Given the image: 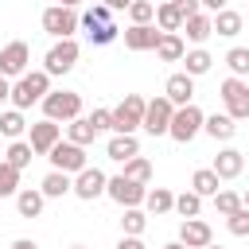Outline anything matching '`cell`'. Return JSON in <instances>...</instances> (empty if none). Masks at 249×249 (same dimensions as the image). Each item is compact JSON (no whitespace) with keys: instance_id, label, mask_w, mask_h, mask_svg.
Here are the masks:
<instances>
[{"instance_id":"obj_33","label":"cell","mask_w":249,"mask_h":249,"mask_svg":"<svg viewBox=\"0 0 249 249\" xmlns=\"http://www.w3.org/2000/svg\"><path fill=\"white\" fill-rule=\"evenodd\" d=\"M226 66L233 78H249V47H230L226 51Z\"/></svg>"},{"instance_id":"obj_31","label":"cell","mask_w":249,"mask_h":249,"mask_svg":"<svg viewBox=\"0 0 249 249\" xmlns=\"http://www.w3.org/2000/svg\"><path fill=\"white\" fill-rule=\"evenodd\" d=\"M27 128V121H23V109H8V113H0V132L8 136V140H19V132Z\"/></svg>"},{"instance_id":"obj_42","label":"cell","mask_w":249,"mask_h":249,"mask_svg":"<svg viewBox=\"0 0 249 249\" xmlns=\"http://www.w3.org/2000/svg\"><path fill=\"white\" fill-rule=\"evenodd\" d=\"M109 16H113V12H109L105 4H93V8L82 16V23H109Z\"/></svg>"},{"instance_id":"obj_52","label":"cell","mask_w":249,"mask_h":249,"mask_svg":"<svg viewBox=\"0 0 249 249\" xmlns=\"http://www.w3.org/2000/svg\"><path fill=\"white\" fill-rule=\"evenodd\" d=\"M206 249H222V245H214V241H210V245H206Z\"/></svg>"},{"instance_id":"obj_7","label":"cell","mask_w":249,"mask_h":249,"mask_svg":"<svg viewBox=\"0 0 249 249\" xmlns=\"http://www.w3.org/2000/svg\"><path fill=\"white\" fill-rule=\"evenodd\" d=\"M78 54H82V47H78L74 39H54V47H51V51H47V58H43V70H47L51 78L70 74V70H74V62H78Z\"/></svg>"},{"instance_id":"obj_14","label":"cell","mask_w":249,"mask_h":249,"mask_svg":"<svg viewBox=\"0 0 249 249\" xmlns=\"http://www.w3.org/2000/svg\"><path fill=\"white\" fill-rule=\"evenodd\" d=\"M179 241H183L187 249H206V245L214 241V230H210V222H202V218H183V222H179Z\"/></svg>"},{"instance_id":"obj_44","label":"cell","mask_w":249,"mask_h":249,"mask_svg":"<svg viewBox=\"0 0 249 249\" xmlns=\"http://www.w3.org/2000/svg\"><path fill=\"white\" fill-rule=\"evenodd\" d=\"M117 249H148L140 237H132V233H121V241H117Z\"/></svg>"},{"instance_id":"obj_53","label":"cell","mask_w":249,"mask_h":249,"mask_svg":"<svg viewBox=\"0 0 249 249\" xmlns=\"http://www.w3.org/2000/svg\"><path fill=\"white\" fill-rule=\"evenodd\" d=\"M70 249H86V245H70Z\"/></svg>"},{"instance_id":"obj_16","label":"cell","mask_w":249,"mask_h":249,"mask_svg":"<svg viewBox=\"0 0 249 249\" xmlns=\"http://www.w3.org/2000/svg\"><path fill=\"white\" fill-rule=\"evenodd\" d=\"M163 97H167L171 105H187V101H195V78H191L187 70L171 74V78L163 82Z\"/></svg>"},{"instance_id":"obj_3","label":"cell","mask_w":249,"mask_h":249,"mask_svg":"<svg viewBox=\"0 0 249 249\" xmlns=\"http://www.w3.org/2000/svg\"><path fill=\"white\" fill-rule=\"evenodd\" d=\"M43 117L47 121H74V117H82V93H74V89H51L43 101Z\"/></svg>"},{"instance_id":"obj_46","label":"cell","mask_w":249,"mask_h":249,"mask_svg":"<svg viewBox=\"0 0 249 249\" xmlns=\"http://www.w3.org/2000/svg\"><path fill=\"white\" fill-rule=\"evenodd\" d=\"M8 97H12V78L0 74V101H8Z\"/></svg>"},{"instance_id":"obj_39","label":"cell","mask_w":249,"mask_h":249,"mask_svg":"<svg viewBox=\"0 0 249 249\" xmlns=\"http://www.w3.org/2000/svg\"><path fill=\"white\" fill-rule=\"evenodd\" d=\"M226 230H230L233 237H249V210L237 206L233 214H226Z\"/></svg>"},{"instance_id":"obj_12","label":"cell","mask_w":249,"mask_h":249,"mask_svg":"<svg viewBox=\"0 0 249 249\" xmlns=\"http://www.w3.org/2000/svg\"><path fill=\"white\" fill-rule=\"evenodd\" d=\"M27 62H31V47H27L23 39H12V43L0 51V74H4V78L27 74Z\"/></svg>"},{"instance_id":"obj_24","label":"cell","mask_w":249,"mask_h":249,"mask_svg":"<svg viewBox=\"0 0 249 249\" xmlns=\"http://www.w3.org/2000/svg\"><path fill=\"white\" fill-rule=\"evenodd\" d=\"M144 210L148 214H171L175 210V195L167 191V187H152V191H144Z\"/></svg>"},{"instance_id":"obj_2","label":"cell","mask_w":249,"mask_h":249,"mask_svg":"<svg viewBox=\"0 0 249 249\" xmlns=\"http://www.w3.org/2000/svg\"><path fill=\"white\" fill-rule=\"evenodd\" d=\"M202 109L195 105V101H187V105H175V113H171V124H167V136L171 140H179V144H191L198 132H202Z\"/></svg>"},{"instance_id":"obj_47","label":"cell","mask_w":249,"mask_h":249,"mask_svg":"<svg viewBox=\"0 0 249 249\" xmlns=\"http://www.w3.org/2000/svg\"><path fill=\"white\" fill-rule=\"evenodd\" d=\"M8 249H39V245H35V241H31V237H16V241H12V245H8Z\"/></svg>"},{"instance_id":"obj_45","label":"cell","mask_w":249,"mask_h":249,"mask_svg":"<svg viewBox=\"0 0 249 249\" xmlns=\"http://www.w3.org/2000/svg\"><path fill=\"white\" fill-rule=\"evenodd\" d=\"M97 4H105V8H109V12H124V8H128V4H132V0H97Z\"/></svg>"},{"instance_id":"obj_49","label":"cell","mask_w":249,"mask_h":249,"mask_svg":"<svg viewBox=\"0 0 249 249\" xmlns=\"http://www.w3.org/2000/svg\"><path fill=\"white\" fill-rule=\"evenodd\" d=\"M163 249H187V245H183V241H167Z\"/></svg>"},{"instance_id":"obj_41","label":"cell","mask_w":249,"mask_h":249,"mask_svg":"<svg viewBox=\"0 0 249 249\" xmlns=\"http://www.w3.org/2000/svg\"><path fill=\"white\" fill-rule=\"evenodd\" d=\"M86 121L93 124V132H105V128H109V121H113V109H93Z\"/></svg>"},{"instance_id":"obj_40","label":"cell","mask_w":249,"mask_h":249,"mask_svg":"<svg viewBox=\"0 0 249 249\" xmlns=\"http://www.w3.org/2000/svg\"><path fill=\"white\" fill-rule=\"evenodd\" d=\"M237 206H241V195H237V191H226V187H222V191L214 195V210H218L222 218H226V214H233Z\"/></svg>"},{"instance_id":"obj_29","label":"cell","mask_w":249,"mask_h":249,"mask_svg":"<svg viewBox=\"0 0 249 249\" xmlns=\"http://www.w3.org/2000/svg\"><path fill=\"white\" fill-rule=\"evenodd\" d=\"M144 226H148V214H144L140 206H124V214H121V233L140 237V233H144Z\"/></svg>"},{"instance_id":"obj_21","label":"cell","mask_w":249,"mask_h":249,"mask_svg":"<svg viewBox=\"0 0 249 249\" xmlns=\"http://www.w3.org/2000/svg\"><path fill=\"white\" fill-rule=\"evenodd\" d=\"M187 54V43L179 31H160V43H156V58L160 62H179Z\"/></svg>"},{"instance_id":"obj_43","label":"cell","mask_w":249,"mask_h":249,"mask_svg":"<svg viewBox=\"0 0 249 249\" xmlns=\"http://www.w3.org/2000/svg\"><path fill=\"white\" fill-rule=\"evenodd\" d=\"M171 4H175V12H179L183 19H187V16H195V12H202V4H198V0H171Z\"/></svg>"},{"instance_id":"obj_13","label":"cell","mask_w":249,"mask_h":249,"mask_svg":"<svg viewBox=\"0 0 249 249\" xmlns=\"http://www.w3.org/2000/svg\"><path fill=\"white\" fill-rule=\"evenodd\" d=\"M27 128H31V140H27V144H31L35 156H47V152L62 140V124H58V121H47V117H43V121H35V124H27Z\"/></svg>"},{"instance_id":"obj_26","label":"cell","mask_w":249,"mask_h":249,"mask_svg":"<svg viewBox=\"0 0 249 249\" xmlns=\"http://www.w3.org/2000/svg\"><path fill=\"white\" fill-rule=\"evenodd\" d=\"M183 70L191 74V78H202V74H210V66H214V58H210V51H202V47H195V51H187L183 58Z\"/></svg>"},{"instance_id":"obj_18","label":"cell","mask_w":249,"mask_h":249,"mask_svg":"<svg viewBox=\"0 0 249 249\" xmlns=\"http://www.w3.org/2000/svg\"><path fill=\"white\" fill-rule=\"evenodd\" d=\"M105 156L113 163H124L132 156H140V144H136V132H113V140L105 144Z\"/></svg>"},{"instance_id":"obj_30","label":"cell","mask_w":249,"mask_h":249,"mask_svg":"<svg viewBox=\"0 0 249 249\" xmlns=\"http://www.w3.org/2000/svg\"><path fill=\"white\" fill-rule=\"evenodd\" d=\"M156 27H160V31H179V27H183V16L175 12L171 0H167V4H156Z\"/></svg>"},{"instance_id":"obj_20","label":"cell","mask_w":249,"mask_h":249,"mask_svg":"<svg viewBox=\"0 0 249 249\" xmlns=\"http://www.w3.org/2000/svg\"><path fill=\"white\" fill-rule=\"evenodd\" d=\"M179 31H187V43L202 47V43L214 35V23H210V16H206V12H195V16H187V19H183V27H179Z\"/></svg>"},{"instance_id":"obj_35","label":"cell","mask_w":249,"mask_h":249,"mask_svg":"<svg viewBox=\"0 0 249 249\" xmlns=\"http://www.w3.org/2000/svg\"><path fill=\"white\" fill-rule=\"evenodd\" d=\"M31 156H35V152H31V144H27V140H12V144H8V152H4V160H8L12 167H19V171L31 163Z\"/></svg>"},{"instance_id":"obj_19","label":"cell","mask_w":249,"mask_h":249,"mask_svg":"<svg viewBox=\"0 0 249 249\" xmlns=\"http://www.w3.org/2000/svg\"><path fill=\"white\" fill-rule=\"evenodd\" d=\"M210 23H214V35H222V39H233V35H241V23H245V16H241V12H233V8H218V12L210 16Z\"/></svg>"},{"instance_id":"obj_15","label":"cell","mask_w":249,"mask_h":249,"mask_svg":"<svg viewBox=\"0 0 249 249\" xmlns=\"http://www.w3.org/2000/svg\"><path fill=\"white\" fill-rule=\"evenodd\" d=\"M210 171H214L222 183H226V179H237V175L245 171V152H237V148H222V152L214 156Z\"/></svg>"},{"instance_id":"obj_22","label":"cell","mask_w":249,"mask_h":249,"mask_svg":"<svg viewBox=\"0 0 249 249\" xmlns=\"http://www.w3.org/2000/svg\"><path fill=\"white\" fill-rule=\"evenodd\" d=\"M202 132L214 136V140H233L237 121H233L230 113H210V117H202Z\"/></svg>"},{"instance_id":"obj_37","label":"cell","mask_w":249,"mask_h":249,"mask_svg":"<svg viewBox=\"0 0 249 249\" xmlns=\"http://www.w3.org/2000/svg\"><path fill=\"white\" fill-rule=\"evenodd\" d=\"M19 191V167H12L8 160H0V198Z\"/></svg>"},{"instance_id":"obj_32","label":"cell","mask_w":249,"mask_h":249,"mask_svg":"<svg viewBox=\"0 0 249 249\" xmlns=\"http://www.w3.org/2000/svg\"><path fill=\"white\" fill-rule=\"evenodd\" d=\"M124 179H132V183H144L148 187V179H152V163L144 160V156H132V160H124V171H121Z\"/></svg>"},{"instance_id":"obj_36","label":"cell","mask_w":249,"mask_h":249,"mask_svg":"<svg viewBox=\"0 0 249 249\" xmlns=\"http://www.w3.org/2000/svg\"><path fill=\"white\" fill-rule=\"evenodd\" d=\"M198 210H202V195H195V191L175 195V214H183V218H198Z\"/></svg>"},{"instance_id":"obj_25","label":"cell","mask_w":249,"mask_h":249,"mask_svg":"<svg viewBox=\"0 0 249 249\" xmlns=\"http://www.w3.org/2000/svg\"><path fill=\"white\" fill-rule=\"evenodd\" d=\"M70 187H74V179H70L66 171H54V167H51V171L43 175V183H39V191H43L47 198H62V195H70Z\"/></svg>"},{"instance_id":"obj_5","label":"cell","mask_w":249,"mask_h":249,"mask_svg":"<svg viewBox=\"0 0 249 249\" xmlns=\"http://www.w3.org/2000/svg\"><path fill=\"white\" fill-rule=\"evenodd\" d=\"M144 97L140 93H124V101L121 105H113V121H109V128L113 132H136L140 128V121H144Z\"/></svg>"},{"instance_id":"obj_28","label":"cell","mask_w":249,"mask_h":249,"mask_svg":"<svg viewBox=\"0 0 249 249\" xmlns=\"http://www.w3.org/2000/svg\"><path fill=\"white\" fill-rule=\"evenodd\" d=\"M66 140H70V144L89 148V144L97 140V132H93V124H89L86 117H74V121H66Z\"/></svg>"},{"instance_id":"obj_10","label":"cell","mask_w":249,"mask_h":249,"mask_svg":"<svg viewBox=\"0 0 249 249\" xmlns=\"http://www.w3.org/2000/svg\"><path fill=\"white\" fill-rule=\"evenodd\" d=\"M105 183H109V175L101 171V167H82L78 175H74V187H70V195H78L82 202H93V198H101L105 195Z\"/></svg>"},{"instance_id":"obj_50","label":"cell","mask_w":249,"mask_h":249,"mask_svg":"<svg viewBox=\"0 0 249 249\" xmlns=\"http://www.w3.org/2000/svg\"><path fill=\"white\" fill-rule=\"evenodd\" d=\"M58 4H66V8H78V4H82V0H58Z\"/></svg>"},{"instance_id":"obj_11","label":"cell","mask_w":249,"mask_h":249,"mask_svg":"<svg viewBox=\"0 0 249 249\" xmlns=\"http://www.w3.org/2000/svg\"><path fill=\"white\" fill-rule=\"evenodd\" d=\"M144 183H132V179H124V175H113L109 183H105V195L124 210V206H144Z\"/></svg>"},{"instance_id":"obj_48","label":"cell","mask_w":249,"mask_h":249,"mask_svg":"<svg viewBox=\"0 0 249 249\" xmlns=\"http://www.w3.org/2000/svg\"><path fill=\"white\" fill-rule=\"evenodd\" d=\"M206 12H218V8H226V0H198Z\"/></svg>"},{"instance_id":"obj_6","label":"cell","mask_w":249,"mask_h":249,"mask_svg":"<svg viewBox=\"0 0 249 249\" xmlns=\"http://www.w3.org/2000/svg\"><path fill=\"white\" fill-rule=\"evenodd\" d=\"M218 93H222V105H226V113L233 117V121H245L249 117V82L245 78H226L222 86H218Z\"/></svg>"},{"instance_id":"obj_9","label":"cell","mask_w":249,"mask_h":249,"mask_svg":"<svg viewBox=\"0 0 249 249\" xmlns=\"http://www.w3.org/2000/svg\"><path fill=\"white\" fill-rule=\"evenodd\" d=\"M171 113H175V105H171V101L160 93V97H152V101L144 105V121H140V128H144L148 136H167Z\"/></svg>"},{"instance_id":"obj_4","label":"cell","mask_w":249,"mask_h":249,"mask_svg":"<svg viewBox=\"0 0 249 249\" xmlns=\"http://www.w3.org/2000/svg\"><path fill=\"white\" fill-rule=\"evenodd\" d=\"M78 27H82V16L74 8H66V4H51L43 12V31L54 35V39H74Z\"/></svg>"},{"instance_id":"obj_38","label":"cell","mask_w":249,"mask_h":249,"mask_svg":"<svg viewBox=\"0 0 249 249\" xmlns=\"http://www.w3.org/2000/svg\"><path fill=\"white\" fill-rule=\"evenodd\" d=\"M124 12H128L132 23H152V19H156V4H152V0H132Z\"/></svg>"},{"instance_id":"obj_34","label":"cell","mask_w":249,"mask_h":249,"mask_svg":"<svg viewBox=\"0 0 249 249\" xmlns=\"http://www.w3.org/2000/svg\"><path fill=\"white\" fill-rule=\"evenodd\" d=\"M86 27V35H89V43H97V47H105V43H113L121 31H117V23L109 19V23H82Z\"/></svg>"},{"instance_id":"obj_51","label":"cell","mask_w":249,"mask_h":249,"mask_svg":"<svg viewBox=\"0 0 249 249\" xmlns=\"http://www.w3.org/2000/svg\"><path fill=\"white\" fill-rule=\"evenodd\" d=\"M241 206H245V210H249V191H245V195H241Z\"/></svg>"},{"instance_id":"obj_8","label":"cell","mask_w":249,"mask_h":249,"mask_svg":"<svg viewBox=\"0 0 249 249\" xmlns=\"http://www.w3.org/2000/svg\"><path fill=\"white\" fill-rule=\"evenodd\" d=\"M47 160H51V167L54 171H66V175H78L89 160H86V148L82 144H70V140H58L51 152H47Z\"/></svg>"},{"instance_id":"obj_23","label":"cell","mask_w":249,"mask_h":249,"mask_svg":"<svg viewBox=\"0 0 249 249\" xmlns=\"http://www.w3.org/2000/svg\"><path fill=\"white\" fill-rule=\"evenodd\" d=\"M43 202H47V195H43L39 187H23V191H16V210H19L23 218H39V214H43Z\"/></svg>"},{"instance_id":"obj_27","label":"cell","mask_w":249,"mask_h":249,"mask_svg":"<svg viewBox=\"0 0 249 249\" xmlns=\"http://www.w3.org/2000/svg\"><path fill=\"white\" fill-rule=\"evenodd\" d=\"M191 191H195V195H202V198H214V195L222 191V179H218L210 167H198V171L191 175Z\"/></svg>"},{"instance_id":"obj_1","label":"cell","mask_w":249,"mask_h":249,"mask_svg":"<svg viewBox=\"0 0 249 249\" xmlns=\"http://www.w3.org/2000/svg\"><path fill=\"white\" fill-rule=\"evenodd\" d=\"M51 93V74L47 70H27V74H19L16 82H12V109H31L35 101H43Z\"/></svg>"},{"instance_id":"obj_17","label":"cell","mask_w":249,"mask_h":249,"mask_svg":"<svg viewBox=\"0 0 249 249\" xmlns=\"http://www.w3.org/2000/svg\"><path fill=\"white\" fill-rule=\"evenodd\" d=\"M156 43H160V27L156 23H132L124 31V47L128 51H156Z\"/></svg>"}]
</instances>
